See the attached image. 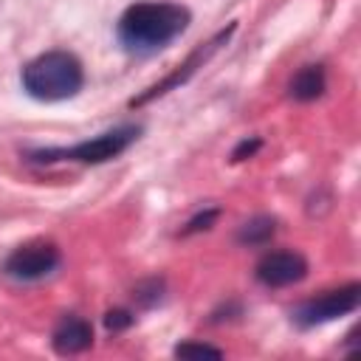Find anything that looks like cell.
Instances as JSON below:
<instances>
[{
    "mask_svg": "<svg viewBox=\"0 0 361 361\" xmlns=\"http://www.w3.org/2000/svg\"><path fill=\"white\" fill-rule=\"evenodd\" d=\"M82 62L68 51H48L23 68V87L37 102H62L82 90Z\"/></svg>",
    "mask_w": 361,
    "mask_h": 361,
    "instance_id": "2",
    "label": "cell"
},
{
    "mask_svg": "<svg viewBox=\"0 0 361 361\" xmlns=\"http://www.w3.org/2000/svg\"><path fill=\"white\" fill-rule=\"evenodd\" d=\"M361 305V285L358 282H350L338 290H330L324 296H316L305 305H299L293 310V324L307 330V327H316V324H327L338 316H347L353 310H358Z\"/></svg>",
    "mask_w": 361,
    "mask_h": 361,
    "instance_id": "4",
    "label": "cell"
},
{
    "mask_svg": "<svg viewBox=\"0 0 361 361\" xmlns=\"http://www.w3.org/2000/svg\"><path fill=\"white\" fill-rule=\"evenodd\" d=\"M175 355L178 358H223V350L212 347V344H195V341H186V344H178L175 347Z\"/></svg>",
    "mask_w": 361,
    "mask_h": 361,
    "instance_id": "11",
    "label": "cell"
},
{
    "mask_svg": "<svg viewBox=\"0 0 361 361\" xmlns=\"http://www.w3.org/2000/svg\"><path fill=\"white\" fill-rule=\"evenodd\" d=\"M135 299H138L144 307L155 305V302L161 299V282H158V279H149L147 285H138V288H135Z\"/></svg>",
    "mask_w": 361,
    "mask_h": 361,
    "instance_id": "12",
    "label": "cell"
},
{
    "mask_svg": "<svg viewBox=\"0 0 361 361\" xmlns=\"http://www.w3.org/2000/svg\"><path fill=\"white\" fill-rule=\"evenodd\" d=\"M228 34H231V28H228V31H223V34H217V37H214V39H212V42H209L203 51H195V54H192V56H189V59H186V62H183V65H180V68H178V71H175L169 79H164L161 85L149 87L147 93H141V96H138V99H133L130 104H133V107H135V104H144V102H149V99H155V96L166 93L169 87H175V85H180V82H186V79H189V76L197 71V65H203V62L209 59V54H214V51H217V45H220L223 39H228Z\"/></svg>",
    "mask_w": 361,
    "mask_h": 361,
    "instance_id": "8",
    "label": "cell"
},
{
    "mask_svg": "<svg viewBox=\"0 0 361 361\" xmlns=\"http://www.w3.org/2000/svg\"><path fill=\"white\" fill-rule=\"evenodd\" d=\"M274 220L271 217H254V220H248L243 228H240V234H237V240L240 243H248V245H259V243H268L271 237H274Z\"/></svg>",
    "mask_w": 361,
    "mask_h": 361,
    "instance_id": "10",
    "label": "cell"
},
{
    "mask_svg": "<svg viewBox=\"0 0 361 361\" xmlns=\"http://www.w3.org/2000/svg\"><path fill=\"white\" fill-rule=\"evenodd\" d=\"M214 217H217V209H209V212H203V214H197V217H192V220L186 223V228H183V234H192V231H200V228H209V226L214 223Z\"/></svg>",
    "mask_w": 361,
    "mask_h": 361,
    "instance_id": "14",
    "label": "cell"
},
{
    "mask_svg": "<svg viewBox=\"0 0 361 361\" xmlns=\"http://www.w3.org/2000/svg\"><path fill=\"white\" fill-rule=\"evenodd\" d=\"M189 8L178 3H135L118 20V42L130 54H155L189 28Z\"/></svg>",
    "mask_w": 361,
    "mask_h": 361,
    "instance_id": "1",
    "label": "cell"
},
{
    "mask_svg": "<svg viewBox=\"0 0 361 361\" xmlns=\"http://www.w3.org/2000/svg\"><path fill=\"white\" fill-rule=\"evenodd\" d=\"M324 93V68L322 65H305L290 79V96L296 102H313Z\"/></svg>",
    "mask_w": 361,
    "mask_h": 361,
    "instance_id": "9",
    "label": "cell"
},
{
    "mask_svg": "<svg viewBox=\"0 0 361 361\" xmlns=\"http://www.w3.org/2000/svg\"><path fill=\"white\" fill-rule=\"evenodd\" d=\"M259 147H262V141H259V138H245V141H240V144H237V149L231 152V158H234V161H245V158H251Z\"/></svg>",
    "mask_w": 361,
    "mask_h": 361,
    "instance_id": "15",
    "label": "cell"
},
{
    "mask_svg": "<svg viewBox=\"0 0 361 361\" xmlns=\"http://www.w3.org/2000/svg\"><path fill=\"white\" fill-rule=\"evenodd\" d=\"M141 135V127H133V124H124V127H116V130H107L90 141H82L76 147H65V149H39V152H31L28 158L31 161H42V164H51V161H79V164H104V161H113L118 158L135 138Z\"/></svg>",
    "mask_w": 361,
    "mask_h": 361,
    "instance_id": "3",
    "label": "cell"
},
{
    "mask_svg": "<svg viewBox=\"0 0 361 361\" xmlns=\"http://www.w3.org/2000/svg\"><path fill=\"white\" fill-rule=\"evenodd\" d=\"M307 274V259L299 251H271L257 262V279L268 288H285Z\"/></svg>",
    "mask_w": 361,
    "mask_h": 361,
    "instance_id": "6",
    "label": "cell"
},
{
    "mask_svg": "<svg viewBox=\"0 0 361 361\" xmlns=\"http://www.w3.org/2000/svg\"><path fill=\"white\" fill-rule=\"evenodd\" d=\"M51 341H54V350L59 355H73V353H82L93 344V327L82 316H65L56 324Z\"/></svg>",
    "mask_w": 361,
    "mask_h": 361,
    "instance_id": "7",
    "label": "cell"
},
{
    "mask_svg": "<svg viewBox=\"0 0 361 361\" xmlns=\"http://www.w3.org/2000/svg\"><path fill=\"white\" fill-rule=\"evenodd\" d=\"M59 265V248L51 243H28L20 245L6 259V274L17 282H37L48 274H54Z\"/></svg>",
    "mask_w": 361,
    "mask_h": 361,
    "instance_id": "5",
    "label": "cell"
},
{
    "mask_svg": "<svg viewBox=\"0 0 361 361\" xmlns=\"http://www.w3.org/2000/svg\"><path fill=\"white\" fill-rule=\"evenodd\" d=\"M104 324H107V330H127L130 324H133V313L130 310H110L107 316H104Z\"/></svg>",
    "mask_w": 361,
    "mask_h": 361,
    "instance_id": "13",
    "label": "cell"
}]
</instances>
